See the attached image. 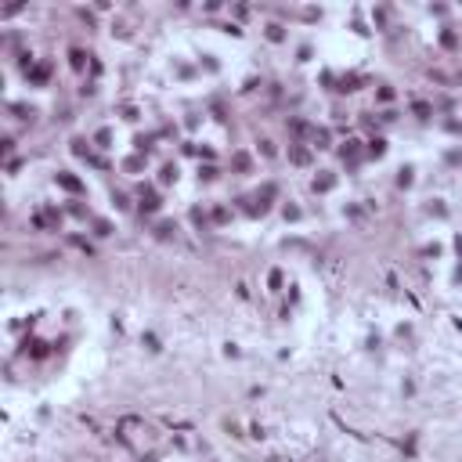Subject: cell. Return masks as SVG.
<instances>
[{"mask_svg": "<svg viewBox=\"0 0 462 462\" xmlns=\"http://www.w3.org/2000/svg\"><path fill=\"white\" fill-rule=\"evenodd\" d=\"M94 228H98V235H112V228H108V220H98Z\"/></svg>", "mask_w": 462, "mask_h": 462, "instance_id": "obj_8", "label": "cell"}, {"mask_svg": "<svg viewBox=\"0 0 462 462\" xmlns=\"http://www.w3.org/2000/svg\"><path fill=\"white\" fill-rule=\"evenodd\" d=\"M33 83H47V65H40V69H33Z\"/></svg>", "mask_w": 462, "mask_h": 462, "instance_id": "obj_4", "label": "cell"}, {"mask_svg": "<svg viewBox=\"0 0 462 462\" xmlns=\"http://www.w3.org/2000/svg\"><path fill=\"white\" fill-rule=\"evenodd\" d=\"M289 155H293V163H300V166H303V163H311V152H307V148H293Z\"/></svg>", "mask_w": 462, "mask_h": 462, "instance_id": "obj_3", "label": "cell"}, {"mask_svg": "<svg viewBox=\"0 0 462 462\" xmlns=\"http://www.w3.org/2000/svg\"><path fill=\"white\" fill-rule=\"evenodd\" d=\"M58 184H62L65 191H83V184H80L76 177H72V173H58Z\"/></svg>", "mask_w": 462, "mask_h": 462, "instance_id": "obj_1", "label": "cell"}, {"mask_svg": "<svg viewBox=\"0 0 462 462\" xmlns=\"http://www.w3.org/2000/svg\"><path fill=\"white\" fill-rule=\"evenodd\" d=\"M141 210H145V213H155V210H159V195H145L141 199Z\"/></svg>", "mask_w": 462, "mask_h": 462, "instance_id": "obj_2", "label": "cell"}, {"mask_svg": "<svg viewBox=\"0 0 462 462\" xmlns=\"http://www.w3.org/2000/svg\"><path fill=\"white\" fill-rule=\"evenodd\" d=\"M368 152H372V155H383V152H386V145L379 141V137H376V141H372V145H368Z\"/></svg>", "mask_w": 462, "mask_h": 462, "instance_id": "obj_7", "label": "cell"}, {"mask_svg": "<svg viewBox=\"0 0 462 462\" xmlns=\"http://www.w3.org/2000/svg\"><path fill=\"white\" fill-rule=\"evenodd\" d=\"M173 177H177V166H163V184H170Z\"/></svg>", "mask_w": 462, "mask_h": 462, "instance_id": "obj_6", "label": "cell"}, {"mask_svg": "<svg viewBox=\"0 0 462 462\" xmlns=\"http://www.w3.org/2000/svg\"><path fill=\"white\" fill-rule=\"evenodd\" d=\"M145 462H155V455H148V459H145Z\"/></svg>", "mask_w": 462, "mask_h": 462, "instance_id": "obj_9", "label": "cell"}, {"mask_svg": "<svg viewBox=\"0 0 462 462\" xmlns=\"http://www.w3.org/2000/svg\"><path fill=\"white\" fill-rule=\"evenodd\" d=\"M332 188V177H318L314 181V191H329Z\"/></svg>", "mask_w": 462, "mask_h": 462, "instance_id": "obj_5", "label": "cell"}]
</instances>
